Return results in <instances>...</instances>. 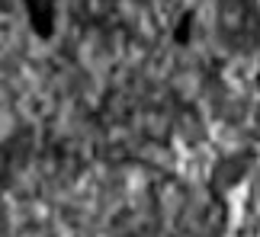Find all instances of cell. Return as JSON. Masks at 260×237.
Segmentation results:
<instances>
[{
  "label": "cell",
  "instance_id": "1",
  "mask_svg": "<svg viewBox=\"0 0 260 237\" xmlns=\"http://www.w3.org/2000/svg\"><path fill=\"white\" fill-rule=\"evenodd\" d=\"M19 4H23V13H26L29 29H32L39 38H52L55 35L58 0H19Z\"/></svg>",
  "mask_w": 260,
  "mask_h": 237
}]
</instances>
